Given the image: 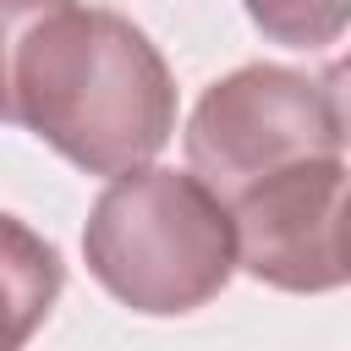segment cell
<instances>
[{"mask_svg": "<svg viewBox=\"0 0 351 351\" xmlns=\"http://www.w3.org/2000/svg\"><path fill=\"white\" fill-rule=\"evenodd\" d=\"M55 291V252L27 241L16 225H0V351L22 340V329L44 313Z\"/></svg>", "mask_w": 351, "mask_h": 351, "instance_id": "1", "label": "cell"}]
</instances>
